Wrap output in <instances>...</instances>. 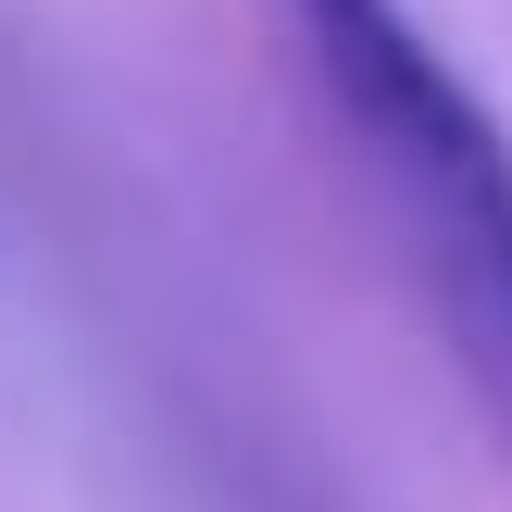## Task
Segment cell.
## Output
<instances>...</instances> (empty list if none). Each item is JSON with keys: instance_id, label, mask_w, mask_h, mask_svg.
<instances>
[{"instance_id": "6da1fadb", "label": "cell", "mask_w": 512, "mask_h": 512, "mask_svg": "<svg viewBox=\"0 0 512 512\" xmlns=\"http://www.w3.org/2000/svg\"><path fill=\"white\" fill-rule=\"evenodd\" d=\"M288 25L375 213L400 225V263L450 338L463 400L512 450V138L500 113L450 75V50L400 0H288Z\"/></svg>"}]
</instances>
